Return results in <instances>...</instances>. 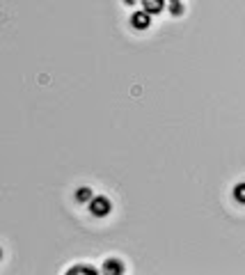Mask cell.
<instances>
[{
    "mask_svg": "<svg viewBox=\"0 0 245 275\" xmlns=\"http://www.w3.org/2000/svg\"><path fill=\"white\" fill-rule=\"evenodd\" d=\"M110 209H113V204H110V200H108V197H103V195H94V197H92L90 211L94 213V216L103 218V216H108V213H110Z\"/></svg>",
    "mask_w": 245,
    "mask_h": 275,
    "instance_id": "1",
    "label": "cell"
},
{
    "mask_svg": "<svg viewBox=\"0 0 245 275\" xmlns=\"http://www.w3.org/2000/svg\"><path fill=\"white\" fill-rule=\"evenodd\" d=\"M131 25L135 30H145V28L151 25V14H149L147 9H140V12H135L131 17Z\"/></svg>",
    "mask_w": 245,
    "mask_h": 275,
    "instance_id": "2",
    "label": "cell"
},
{
    "mask_svg": "<svg viewBox=\"0 0 245 275\" xmlns=\"http://www.w3.org/2000/svg\"><path fill=\"white\" fill-rule=\"evenodd\" d=\"M165 0H142V9H147L149 14H158L163 9Z\"/></svg>",
    "mask_w": 245,
    "mask_h": 275,
    "instance_id": "3",
    "label": "cell"
},
{
    "mask_svg": "<svg viewBox=\"0 0 245 275\" xmlns=\"http://www.w3.org/2000/svg\"><path fill=\"white\" fill-rule=\"evenodd\" d=\"M103 271H106V273H122L124 264L122 261H117V259H108L106 264H103Z\"/></svg>",
    "mask_w": 245,
    "mask_h": 275,
    "instance_id": "4",
    "label": "cell"
},
{
    "mask_svg": "<svg viewBox=\"0 0 245 275\" xmlns=\"http://www.w3.org/2000/svg\"><path fill=\"white\" fill-rule=\"evenodd\" d=\"M92 197H94V195H92V190L90 188H78V193H76V200H78V202H92Z\"/></svg>",
    "mask_w": 245,
    "mask_h": 275,
    "instance_id": "5",
    "label": "cell"
},
{
    "mask_svg": "<svg viewBox=\"0 0 245 275\" xmlns=\"http://www.w3.org/2000/svg\"><path fill=\"white\" fill-rule=\"evenodd\" d=\"M66 273H97V268L94 266H82L81 264V266H71Z\"/></svg>",
    "mask_w": 245,
    "mask_h": 275,
    "instance_id": "6",
    "label": "cell"
},
{
    "mask_svg": "<svg viewBox=\"0 0 245 275\" xmlns=\"http://www.w3.org/2000/svg\"><path fill=\"white\" fill-rule=\"evenodd\" d=\"M234 197H236V202L245 204V184H238V186L234 188Z\"/></svg>",
    "mask_w": 245,
    "mask_h": 275,
    "instance_id": "7",
    "label": "cell"
},
{
    "mask_svg": "<svg viewBox=\"0 0 245 275\" xmlns=\"http://www.w3.org/2000/svg\"><path fill=\"white\" fill-rule=\"evenodd\" d=\"M170 12H172V14H183V2H181V0L170 2Z\"/></svg>",
    "mask_w": 245,
    "mask_h": 275,
    "instance_id": "8",
    "label": "cell"
},
{
    "mask_svg": "<svg viewBox=\"0 0 245 275\" xmlns=\"http://www.w3.org/2000/svg\"><path fill=\"white\" fill-rule=\"evenodd\" d=\"M124 2H126V5H133V2H138V0H124Z\"/></svg>",
    "mask_w": 245,
    "mask_h": 275,
    "instance_id": "9",
    "label": "cell"
},
{
    "mask_svg": "<svg viewBox=\"0 0 245 275\" xmlns=\"http://www.w3.org/2000/svg\"><path fill=\"white\" fill-rule=\"evenodd\" d=\"M170 2H177V0H170Z\"/></svg>",
    "mask_w": 245,
    "mask_h": 275,
    "instance_id": "10",
    "label": "cell"
}]
</instances>
